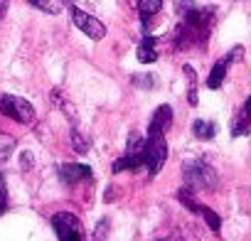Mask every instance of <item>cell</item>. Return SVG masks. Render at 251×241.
Listing matches in <instances>:
<instances>
[{"instance_id":"12","label":"cell","mask_w":251,"mask_h":241,"mask_svg":"<svg viewBox=\"0 0 251 241\" xmlns=\"http://www.w3.org/2000/svg\"><path fill=\"white\" fill-rule=\"evenodd\" d=\"M249 131H251V96L244 101V106L239 108V113L231 120V138L249 136Z\"/></svg>"},{"instance_id":"20","label":"cell","mask_w":251,"mask_h":241,"mask_svg":"<svg viewBox=\"0 0 251 241\" xmlns=\"http://www.w3.org/2000/svg\"><path fill=\"white\" fill-rule=\"evenodd\" d=\"M8 5H10V0H0V18H5V13H8Z\"/></svg>"},{"instance_id":"6","label":"cell","mask_w":251,"mask_h":241,"mask_svg":"<svg viewBox=\"0 0 251 241\" xmlns=\"http://www.w3.org/2000/svg\"><path fill=\"white\" fill-rule=\"evenodd\" d=\"M52 229H54L59 241H86L81 219L74 212H57L52 217Z\"/></svg>"},{"instance_id":"4","label":"cell","mask_w":251,"mask_h":241,"mask_svg":"<svg viewBox=\"0 0 251 241\" xmlns=\"http://www.w3.org/2000/svg\"><path fill=\"white\" fill-rule=\"evenodd\" d=\"M143 150H146V136H141L138 131L128 133L126 141V150L123 155L113 163V172H123V170H141L143 168Z\"/></svg>"},{"instance_id":"5","label":"cell","mask_w":251,"mask_h":241,"mask_svg":"<svg viewBox=\"0 0 251 241\" xmlns=\"http://www.w3.org/2000/svg\"><path fill=\"white\" fill-rule=\"evenodd\" d=\"M0 113L8 116L10 120H18V123H32L35 118L32 103L15 94H0Z\"/></svg>"},{"instance_id":"16","label":"cell","mask_w":251,"mask_h":241,"mask_svg":"<svg viewBox=\"0 0 251 241\" xmlns=\"http://www.w3.org/2000/svg\"><path fill=\"white\" fill-rule=\"evenodd\" d=\"M182 69H185V74H187V81H190L187 101H190V106H197V76H195V72H192V67H190V64H185Z\"/></svg>"},{"instance_id":"2","label":"cell","mask_w":251,"mask_h":241,"mask_svg":"<svg viewBox=\"0 0 251 241\" xmlns=\"http://www.w3.org/2000/svg\"><path fill=\"white\" fill-rule=\"evenodd\" d=\"M173 126V108L168 103L158 106L151 123H148V136H146V150H143V168L148 172V177L153 180L165 160H168V141H165V131Z\"/></svg>"},{"instance_id":"10","label":"cell","mask_w":251,"mask_h":241,"mask_svg":"<svg viewBox=\"0 0 251 241\" xmlns=\"http://www.w3.org/2000/svg\"><path fill=\"white\" fill-rule=\"evenodd\" d=\"M57 177H59L62 185L74 187L79 182L91 180L94 175H91V168L84 165V163H62V165H57Z\"/></svg>"},{"instance_id":"8","label":"cell","mask_w":251,"mask_h":241,"mask_svg":"<svg viewBox=\"0 0 251 241\" xmlns=\"http://www.w3.org/2000/svg\"><path fill=\"white\" fill-rule=\"evenodd\" d=\"M177 199L190 209V212H195V214H200L204 221H207V226L219 236V231H222V217L217 214V212H212L209 207H204V204H200L197 199H195V192L190 190V187H182L180 192H177Z\"/></svg>"},{"instance_id":"19","label":"cell","mask_w":251,"mask_h":241,"mask_svg":"<svg viewBox=\"0 0 251 241\" xmlns=\"http://www.w3.org/2000/svg\"><path fill=\"white\" fill-rule=\"evenodd\" d=\"M106 226H108V221H106V219H101V221H99V231H94V239H96V236H99V239H101V236H103V234H106V231H103V229H106Z\"/></svg>"},{"instance_id":"3","label":"cell","mask_w":251,"mask_h":241,"mask_svg":"<svg viewBox=\"0 0 251 241\" xmlns=\"http://www.w3.org/2000/svg\"><path fill=\"white\" fill-rule=\"evenodd\" d=\"M182 177H185V187H190L192 192H212V190L219 187L217 170L202 158L185 160L182 163Z\"/></svg>"},{"instance_id":"18","label":"cell","mask_w":251,"mask_h":241,"mask_svg":"<svg viewBox=\"0 0 251 241\" xmlns=\"http://www.w3.org/2000/svg\"><path fill=\"white\" fill-rule=\"evenodd\" d=\"M133 84H136V86H153L155 81H153L151 74H146V76H133Z\"/></svg>"},{"instance_id":"14","label":"cell","mask_w":251,"mask_h":241,"mask_svg":"<svg viewBox=\"0 0 251 241\" xmlns=\"http://www.w3.org/2000/svg\"><path fill=\"white\" fill-rule=\"evenodd\" d=\"M192 136H195L197 141H212V138L217 136V123L197 118L195 123H192Z\"/></svg>"},{"instance_id":"13","label":"cell","mask_w":251,"mask_h":241,"mask_svg":"<svg viewBox=\"0 0 251 241\" xmlns=\"http://www.w3.org/2000/svg\"><path fill=\"white\" fill-rule=\"evenodd\" d=\"M158 59V37H153L151 32L143 35V40L138 42V62L141 64H153Z\"/></svg>"},{"instance_id":"11","label":"cell","mask_w":251,"mask_h":241,"mask_svg":"<svg viewBox=\"0 0 251 241\" xmlns=\"http://www.w3.org/2000/svg\"><path fill=\"white\" fill-rule=\"evenodd\" d=\"M131 5H133L136 13H138L143 35H148V32H151V25H153V18L163 10V0H131Z\"/></svg>"},{"instance_id":"15","label":"cell","mask_w":251,"mask_h":241,"mask_svg":"<svg viewBox=\"0 0 251 241\" xmlns=\"http://www.w3.org/2000/svg\"><path fill=\"white\" fill-rule=\"evenodd\" d=\"M27 3L47 15H59L64 10V0H27Z\"/></svg>"},{"instance_id":"7","label":"cell","mask_w":251,"mask_h":241,"mask_svg":"<svg viewBox=\"0 0 251 241\" xmlns=\"http://www.w3.org/2000/svg\"><path fill=\"white\" fill-rule=\"evenodd\" d=\"M69 15H72V23H74V27L76 30H81L89 40H103L106 37V25L96 18V15H89V13H84L81 8H76V5H72L69 8Z\"/></svg>"},{"instance_id":"21","label":"cell","mask_w":251,"mask_h":241,"mask_svg":"<svg viewBox=\"0 0 251 241\" xmlns=\"http://www.w3.org/2000/svg\"><path fill=\"white\" fill-rule=\"evenodd\" d=\"M155 241H180V239H175V236H165V239H155Z\"/></svg>"},{"instance_id":"9","label":"cell","mask_w":251,"mask_h":241,"mask_svg":"<svg viewBox=\"0 0 251 241\" xmlns=\"http://www.w3.org/2000/svg\"><path fill=\"white\" fill-rule=\"evenodd\" d=\"M241 54H244V47H241V45H236V47H234V49H229L222 59H217V62H214V67H212V72H209V76H207V89H219V86L224 84V79H226L229 67H231L234 62H239V59H241Z\"/></svg>"},{"instance_id":"1","label":"cell","mask_w":251,"mask_h":241,"mask_svg":"<svg viewBox=\"0 0 251 241\" xmlns=\"http://www.w3.org/2000/svg\"><path fill=\"white\" fill-rule=\"evenodd\" d=\"M175 10L180 15V25L173 35L177 49H190L195 45H204L214 23V8H200L195 0H175Z\"/></svg>"},{"instance_id":"17","label":"cell","mask_w":251,"mask_h":241,"mask_svg":"<svg viewBox=\"0 0 251 241\" xmlns=\"http://www.w3.org/2000/svg\"><path fill=\"white\" fill-rule=\"evenodd\" d=\"M8 209V185H5V177L0 172V214Z\"/></svg>"}]
</instances>
